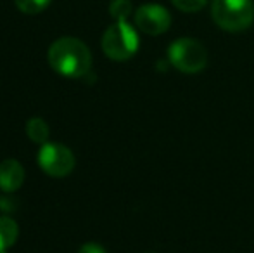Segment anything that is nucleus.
I'll list each match as a JSON object with an SVG mask.
<instances>
[{
    "label": "nucleus",
    "mask_w": 254,
    "mask_h": 253,
    "mask_svg": "<svg viewBox=\"0 0 254 253\" xmlns=\"http://www.w3.org/2000/svg\"><path fill=\"white\" fill-rule=\"evenodd\" d=\"M26 134L35 144H45L49 142V134H51V128H49L47 122L40 116H35V118L28 120L26 123Z\"/></svg>",
    "instance_id": "obj_9"
},
{
    "label": "nucleus",
    "mask_w": 254,
    "mask_h": 253,
    "mask_svg": "<svg viewBox=\"0 0 254 253\" xmlns=\"http://www.w3.org/2000/svg\"><path fill=\"white\" fill-rule=\"evenodd\" d=\"M138 35L127 21H116L102 35V51L113 61H128L138 51Z\"/></svg>",
    "instance_id": "obj_3"
},
{
    "label": "nucleus",
    "mask_w": 254,
    "mask_h": 253,
    "mask_svg": "<svg viewBox=\"0 0 254 253\" xmlns=\"http://www.w3.org/2000/svg\"><path fill=\"white\" fill-rule=\"evenodd\" d=\"M38 165L51 177H66L74 169V155L59 142H45L38 151Z\"/></svg>",
    "instance_id": "obj_5"
},
{
    "label": "nucleus",
    "mask_w": 254,
    "mask_h": 253,
    "mask_svg": "<svg viewBox=\"0 0 254 253\" xmlns=\"http://www.w3.org/2000/svg\"><path fill=\"white\" fill-rule=\"evenodd\" d=\"M0 253H5V252H0Z\"/></svg>",
    "instance_id": "obj_14"
},
{
    "label": "nucleus",
    "mask_w": 254,
    "mask_h": 253,
    "mask_svg": "<svg viewBox=\"0 0 254 253\" xmlns=\"http://www.w3.org/2000/svg\"><path fill=\"white\" fill-rule=\"evenodd\" d=\"M17 9L24 14H40L49 7L52 0H14Z\"/></svg>",
    "instance_id": "obj_11"
},
{
    "label": "nucleus",
    "mask_w": 254,
    "mask_h": 253,
    "mask_svg": "<svg viewBox=\"0 0 254 253\" xmlns=\"http://www.w3.org/2000/svg\"><path fill=\"white\" fill-rule=\"evenodd\" d=\"M49 64L56 73L66 78H81L90 71V49L74 37H63L49 47Z\"/></svg>",
    "instance_id": "obj_1"
},
{
    "label": "nucleus",
    "mask_w": 254,
    "mask_h": 253,
    "mask_svg": "<svg viewBox=\"0 0 254 253\" xmlns=\"http://www.w3.org/2000/svg\"><path fill=\"white\" fill-rule=\"evenodd\" d=\"M24 169L17 160L7 158L0 162V189L3 192H14L24 184Z\"/></svg>",
    "instance_id": "obj_7"
},
{
    "label": "nucleus",
    "mask_w": 254,
    "mask_h": 253,
    "mask_svg": "<svg viewBox=\"0 0 254 253\" xmlns=\"http://www.w3.org/2000/svg\"><path fill=\"white\" fill-rule=\"evenodd\" d=\"M19 236V227L16 220L7 215L0 217V252H5L7 248L14 247Z\"/></svg>",
    "instance_id": "obj_8"
},
{
    "label": "nucleus",
    "mask_w": 254,
    "mask_h": 253,
    "mask_svg": "<svg viewBox=\"0 0 254 253\" xmlns=\"http://www.w3.org/2000/svg\"><path fill=\"white\" fill-rule=\"evenodd\" d=\"M135 24L147 35H163L170 28L171 16L166 7L159 3H144L135 10Z\"/></svg>",
    "instance_id": "obj_6"
},
{
    "label": "nucleus",
    "mask_w": 254,
    "mask_h": 253,
    "mask_svg": "<svg viewBox=\"0 0 254 253\" xmlns=\"http://www.w3.org/2000/svg\"><path fill=\"white\" fill-rule=\"evenodd\" d=\"M211 17L225 31L237 33L248 30L254 21L253 0H213Z\"/></svg>",
    "instance_id": "obj_2"
},
{
    "label": "nucleus",
    "mask_w": 254,
    "mask_h": 253,
    "mask_svg": "<svg viewBox=\"0 0 254 253\" xmlns=\"http://www.w3.org/2000/svg\"><path fill=\"white\" fill-rule=\"evenodd\" d=\"M109 14L116 21H127L131 14V2L130 0H113L109 3Z\"/></svg>",
    "instance_id": "obj_10"
},
{
    "label": "nucleus",
    "mask_w": 254,
    "mask_h": 253,
    "mask_svg": "<svg viewBox=\"0 0 254 253\" xmlns=\"http://www.w3.org/2000/svg\"><path fill=\"white\" fill-rule=\"evenodd\" d=\"M171 3L182 12H197L206 7L207 0H171Z\"/></svg>",
    "instance_id": "obj_12"
},
{
    "label": "nucleus",
    "mask_w": 254,
    "mask_h": 253,
    "mask_svg": "<svg viewBox=\"0 0 254 253\" xmlns=\"http://www.w3.org/2000/svg\"><path fill=\"white\" fill-rule=\"evenodd\" d=\"M78 253H107V252L97 243H85L83 247L78 250Z\"/></svg>",
    "instance_id": "obj_13"
},
{
    "label": "nucleus",
    "mask_w": 254,
    "mask_h": 253,
    "mask_svg": "<svg viewBox=\"0 0 254 253\" xmlns=\"http://www.w3.org/2000/svg\"><path fill=\"white\" fill-rule=\"evenodd\" d=\"M168 59L178 71L194 75L206 68L207 51L195 38H177L168 47Z\"/></svg>",
    "instance_id": "obj_4"
}]
</instances>
